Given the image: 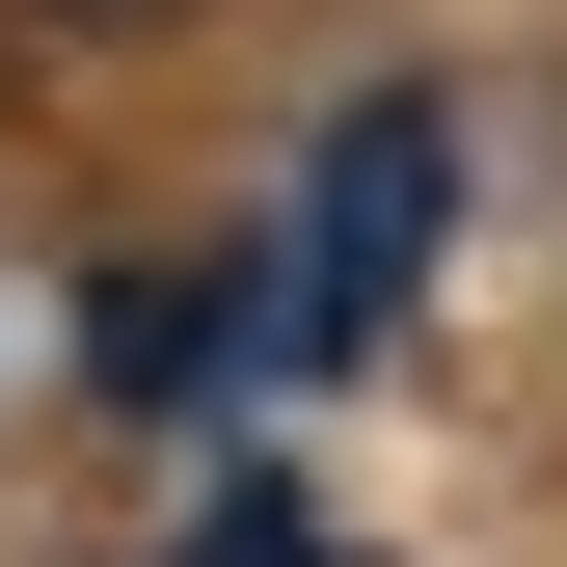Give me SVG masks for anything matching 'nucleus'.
<instances>
[{
    "mask_svg": "<svg viewBox=\"0 0 567 567\" xmlns=\"http://www.w3.org/2000/svg\"><path fill=\"white\" fill-rule=\"evenodd\" d=\"M433 217H460V135H433V82H379L324 135V189H298V324H270V351H379L405 270H433Z\"/></svg>",
    "mask_w": 567,
    "mask_h": 567,
    "instance_id": "1",
    "label": "nucleus"
},
{
    "mask_svg": "<svg viewBox=\"0 0 567 567\" xmlns=\"http://www.w3.org/2000/svg\"><path fill=\"white\" fill-rule=\"evenodd\" d=\"M189 567H324V514H298V486H244V514L189 540Z\"/></svg>",
    "mask_w": 567,
    "mask_h": 567,
    "instance_id": "2",
    "label": "nucleus"
},
{
    "mask_svg": "<svg viewBox=\"0 0 567 567\" xmlns=\"http://www.w3.org/2000/svg\"><path fill=\"white\" fill-rule=\"evenodd\" d=\"M28 28H189V0H28Z\"/></svg>",
    "mask_w": 567,
    "mask_h": 567,
    "instance_id": "3",
    "label": "nucleus"
}]
</instances>
